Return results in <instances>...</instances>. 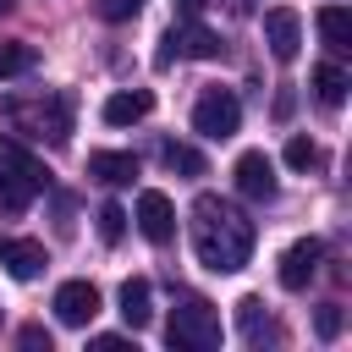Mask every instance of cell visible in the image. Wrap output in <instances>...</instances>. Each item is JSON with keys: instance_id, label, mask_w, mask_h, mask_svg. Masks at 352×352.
<instances>
[{"instance_id": "obj_13", "label": "cell", "mask_w": 352, "mask_h": 352, "mask_svg": "<svg viewBox=\"0 0 352 352\" xmlns=\"http://www.w3.org/2000/svg\"><path fill=\"white\" fill-rule=\"evenodd\" d=\"M148 110H154V94H148V88H121V94L104 99V121H110V126H132V121H143Z\"/></svg>"}, {"instance_id": "obj_3", "label": "cell", "mask_w": 352, "mask_h": 352, "mask_svg": "<svg viewBox=\"0 0 352 352\" xmlns=\"http://www.w3.org/2000/svg\"><path fill=\"white\" fill-rule=\"evenodd\" d=\"M165 336L182 352H214L220 346V308L204 302V297H182L176 314H170V324H165Z\"/></svg>"}, {"instance_id": "obj_8", "label": "cell", "mask_w": 352, "mask_h": 352, "mask_svg": "<svg viewBox=\"0 0 352 352\" xmlns=\"http://www.w3.org/2000/svg\"><path fill=\"white\" fill-rule=\"evenodd\" d=\"M264 44H270L275 60H297V50H302V16L292 6L264 11Z\"/></svg>"}, {"instance_id": "obj_9", "label": "cell", "mask_w": 352, "mask_h": 352, "mask_svg": "<svg viewBox=\"0 0 352 352\" xmlns=\"http://www.w3.org/2000/svg\"><path fill=\"white\" fill-rule=\"evenodd\" d=\"M138 231L148 242H170L176 236V209H170V198L160 187H143L138 192Z\"/></svg>"}, {"instance_id": "obj_6", "label": "cell", "mask_w": 352, "mask_h": 352, "mask_svg": "<svg viewBox=\"0 0 352 352\" xmlns=\"http://www.w3.org/2000/svg\"><path fill=\"white\" fill-rule=\"evenodd\" d=\"M160 44H165V50H160V66H170L176 55H192V60H214V55H220V33H209L198 16L182 22V28H170Z\"/></svg>"}, {"instance_id": "obj_10", "label": "cell", "mask_w": 352, "mask_h": 352, "mask_svg": "<svg viewBox=\"0 0 352 352\" xmlns=\"http://www.w3.org/2000/svg\"><path fill=\"white\" fill-rule=\"evenodd\" d=\"M319 258H324L319 236H302V242H292V248L280 253V286H286V292H302V286L319 275Z\"/></svg>"}, {"instance_id": "obj_2", "label": "cell", "mask_w": 352, "mask_h": 352, "mask_svg": "<svg viewBox=\"0 0 352 352\" xmlns=\"http://www.w3.org/2000/svg\"><path fill=\"white\" fill-rule=\"evenodd\" d=\"M44 187H50V170L16 138H0V209H28Z\"/></svg>"}, {"instance_id": "obj_16", "label": "cell", "mask_w": 352, "mask_h": 352, "mask_svg": "<svg viewBox=\"0 0 352 352\" xmlns=\"http://www.w3.org/2000/svg\"><path fill=\"white\" fill-rule=\"evenodd\" d=\"M319 33H324L330 55H346V50H352V11H346V6H324V11H319Z\"/></svg>"}, {"instance_id": "obj_4", "label": "cell", "mask_w": 352, "mask_h": 352, "mask_svg": "<svg viewBox=\"0 0 352 352\" xmlns=\"http://www.w3.org/2000/svg\"><path fill=\"white\" fill-rule=\"evenodd\" d=\"M236 126H242L236 94H231V88H204V99L192 104V132H204V138H231Z\"/></svg>"}, {"instance_id": "obj_25", "label": "cell", "mask_w": 352, "mask_h": 352, "mask_svg": "<svg viewBox=\"0 0 352 352\" xmlns=\"http://www.w3.org/2000/svg\"><path fill=\"white\" fill-rule=\"evenodd\" d=\"M16 341H22V346H33V352H38V346L50 352V330H38V324H22V336H16Z\"/></svg>"}, {"instance_id": "obj_14", "label": "cell", "mask_w": 352, "mask_h": 352, "mask_svg": "<svg viewBox=\"0 0 352 352\" xmlns=\"http://www.w3.org/2000/svg\"><path fill=\"white\" fill-rule=\"evenodd\" d=\"M88 176L104 182V187H121V182L138 176V160L121 154V148H94V154H88Z\"/></svg>"}, {"instance_id": "obj_15", "label": "cell", "mask_w": 352, "mask_h": 352, "mask_svg": "<svg viewBox=\"0 0 352 352\" xmlns=\"http://www.w3.org/2000/svg\"><path fill=\"white\" fill-rule=\"evenodd\" d=\"M121 319L132 324V330H143L148 319H154V292H148V280L143 275H132V280H121Z\"/></svg>"}, {"instance_id": "obj_11", "label": "cell", "mask_w": 352, "mask_h": 352, "mask_svg": "<svg viewBox=\"0 0 352 352\" xmlns=\"http://www.w3.org/2000/svg\"><path fill=\"white\" fill-rule=\"evenodd\" d=\"M0 264H6L11 280H33V275L50 264V253H44V242H33V236H0Z\"/></svg>"}, {"instance_id": "obj_12", "label": "cell", "mask_w": 352, "mask_h": 352, "mask_svg": "<svg viewBox=\"0 0 352 352\" xmlns=\"http://www.w3.org/2000/svg\"><path fill=\"white\" fill-rule=\"evenodd\" d=\"M99 314V286L94 280H66L55 286V319L60 324H88Z\"/></svg>"}, {"instance_id": "obj_19", "label": "cell", "mask_w": 352, "mask_h": 352, "mask_svg": "<svg viewBox=\"0 0 352 352\" xmlns=\"http://www.w3.org/2000/svg\"><path fill=\"white\" fill-rule=\"evenodd\" d=\"M33 44H0V77H22V72H33Z\"/></svg>"}, {"instance_id": "obj_1", "label": "cell", "mask_w": 352, "mask_h": 352, "mask_svg": "<svg viewBox=\"0 0 352 352\" xmlns=\"http://www.w3.org/2000/svg\"><path fill=\"white\" fill-rule=\"evenodd\" d=\"M253 236L258 231H253V220L236 204H226L214 192H198L192 198V248H198V264L204 270L236 275L248 264V253H253Z\"/></svg>"}, {"instance_id": "obj_26", "label": "cell", "mask_w": 352, "mask_h": 352, "mask_svg": "<svg viewBox=\"0 0 352 352\" xmlns=\"http://www.w3.org/2000/svg\"><path fill=\"white\" fill-rule=\"evenodd\" d=\"M204 6H209V0H176V16L192 22V16H204Z\"/></svg>"}, {"instance_id": "obj_24", "label": "cell", "mask_w": 352, "mask_h": 352, "mask_svg": "<svg viewBox=\"0 0 352 352\" xmlns=\"http://www.w3.org/2000/svg\"><path fill=\"white\" fill-rule=\"evenodd\" d=\"M336 330H341V308H336V302H324V308H319V336L330 341Z\"/></svg>"}, {"instance_id": "obj_22", "label": "cell", "mask_w": 352, "mask_h": 352, "mask_svg": "<svg viewBox=\"0 0 352 352\" xmlns=\"http://www.w3.org/2000/svg\"><path fill=\"white\" fill-rule=\"evenodd\" d=\"M143 11V0H99V16L104 22H132Z\"/></svg>"}, {"instance_id": "obj_18", "label": "cell", "mask_w": 352, "mask_h": 352, "mask_svg": "<svg viewBox=\"0 0 352 352\" xmlns=\"http://www.w3.org/2000/svg\"><path fill=\"white\" fill-rule=\"evenodd\" d=\"M160 160H165L170 170H182V176H204V154H198V148H187V143H165V148H160Z\"/></svg>"}, {"instance_id": "obj_21", "label": "cell", "mask_w": 352, "mask_h": 352, "mask_svg": "<svg viewBox=\"0 0 352 352\" xmlns=\"http://www.w3.org/2000/svg\"><path fill=\"white\" fill-rule=\"evenodd\" d=\"M99 236H104V242H121V236H126V209H121V204H104V209H99Z\"/></svg>"}, {"instance_id": "obj_7", "label": "cell", "mask_w": 352, "mask_h": 352, "mask_svg": "<svg viewBox=\"0 0 352 352\" xmlns=\"http://www.w3.org/2000/svg\"><path fill=\"white\" fill-rule=\"evenodd\" d=\"M236 192L242 198H253V204H270L275 192H280V182H275V160L264 154V148H248V154H236Z\"/></svg>"}, {"instance_id": "obj_20", "label": "cell", "mask_w": 352, "mask_h": 352, "mask_svg": "<svg viewBox=\"0 0 352 352\" xmlns=\"http://www.w3.org/2000/svg\"><path fill=\"white\" fill-rule=\"evenodd\" d=\"M286 165H292V170L319 165V143H314V138H302V132H292V138H286Z\"/></svg>"}, {"instance_id": "obj_27", "label": "cell", "mask_w": 352, "mask_h": 352, "mask_svg": "<svg viewBox=\"0 0 352 352\" xmlns=\"http://www.w3.org/2000/svg\"><path fill=\"white\" fill-rule=\"evenodd\" d=\"M126 336H94V352H121Z\"/></svg>"}, {"instance_id": "obj_17", "label": "cell", "mask_w": 352, "mask_h": 352, "mask_svg": "<svg viewBox=\"0 0 352 352\" xmlns=\"http://www.w3.org/2000/svg\"><path fill=\"white\" fill-rule=\"evenodd\" d=\"M346 88H352V77H346L336 60L314 66V94H319V104H341V99H346Z\"/></svg>"}, {"instance_id": "obj_28", "label": "cell", "mask_w": 352, "mask_h": 352, "mask_svg": "<svg viewBox=\"0 0 352 352\" xmlns=\"http://www.w3.org/2000/svg\"><path fill=\"white\" fill-rule=\"evenodd\" d=\"M11 6H16V0H0V11H11Z\"/></svg>"}, {"instance_id": "obj_23", "label": "cell", "mask_w": 352, "mask_h": 352, "mask_svg": "<svg viewBox=\"0 0 352 352\" xmlns=\"http://www.w3.org/2000/svg\"><path fill=\"white\" fill-rule=\"evenodd\" d=\"M258 308H264L258 297H242V302H236V319H242V330H248V336H258Z\"/></svg>"}, {"instance_id": "obj_5", "label": "cell", "mask_w": 352, "mask_h": 352, "mask_svg": "<svg viewBox=\"0 0 352 352\" xmlns=\"http://www.w3.org/2000/svg\"><path fill=\"white\" fill-rule=\"evenodd\" d=\"M16 126L50 138V143H66L72 138V94H50L38 104H16Z\"/></svg>"}]
</instances>
